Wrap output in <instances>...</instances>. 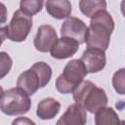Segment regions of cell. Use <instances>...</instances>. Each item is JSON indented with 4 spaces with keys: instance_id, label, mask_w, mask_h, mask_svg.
I'll return each mask as SVG.
<instances>
[{
    "instance_id": "6da1fadb",
    "label": "cell",
    "mask_w": 125,
    "mask_h": 125,
    "mask_svg": "<svg viewBox=\"0 0 125 125\" xmlns=\"http://www.w3.org/2000/svg\"><path fill=\"white\" fill-rule=\"evenodd\" d=\"M113 30L114 21L111 15L106 10L98 12L90 21L85 39L87 47L105 51L108 48L110 35Z\"/></svg>"
},
{
    "instance_id": "7a4b0ae2",
    "label": "cell",
    "mask_w": 125,
    "mask_h": 125,
    "mask_svg": "<svg viewBox=\"0 0 125 125\" xmlns=\"http://www.w3.org/2000/svg\"><path fill=\"white\" fill-rule=\"evenodd\" d=\"M73 100L90 113L106 106L108 99L104 89L98 87L90 80H83L73 91Z\"/></svg>"
},
{
    "instance_id": "3957f363",
    "label": "cell",
    "mask_w": 125,
    "mask_h": 125,
    "mask_svg": "<svg viewBox=\"0 0 125 125\" xmlns=\"http://www.w3.org/2000/svg\"><path fill=\"white\" fill-rule=\"evenodd\" d=\"M51 77V66L47 62H37L29 69L20 74L17 86L25 91L29 96H32L39 88L45 87L50 82Z\"/></svg>"
},
{
    "instance_id": "277c9868",
    "label": "cell",
    "mask_w": 125,
    "mask_h": 125,
    "mask_svg": "<svg viewBox=\"0 0 125 125\" xmlns=\"http://www.w3.org/2000/svg\"><path fill=\"white\" fill-rule=\"evenodd\" d=\"M88 70L81 60L75 59L68 62L61 75L56 80V88L62 94L73 93L76 87L84 80Z\"/></svg>"
},
{
    "instance_id": "5b68a950",
    "label": "cell",
    "mask_w": 125,
    "mask_h": 125,
    "mask_svg": "<svg viewBox=\"0 0 125 125\" xmlns=\"http://www.w3.org/2000/svg\"><path fill=\"white\" fill-rule=\"evenodd\" d=\"M31 107L29 95L20 87L2 91L0 109L4 114L16 116L25 114Z\"/></svg>"
},
{
    "instance_id": "8992f818",
    "label": "cell",
    "mask_w": 125,
    "mask_h": 125,
    "mask_svg": "<svg viewBox=\"0 0 125 125\" xmlns=\"http://www.w3.org/2000/svg\"><path fill=\"white\" fill-rule=\"evenodd\" d=\"M32 28V16L17 10L8 25L1 27L3 39L6 37L13 42H22L26 39Z\"/></svg>"
},
{
    "instance_id": "52a82bcc",
    "label": "cell",
    "mask_w": 125,
    "mask_h": 125,
    "mask_svg": "<svg viewBox=\"0 0 125 125\" xmlns=\"http://www.w3.org/2000/svg\"><path fill=\"white\" fill-rule=\"evenodd\" d=\"M88 31V27L85 22L75 17L67 18L62 24L61 34L62 36H66L75 39L80 44L85 43L86 34Z\"/></svg>"
},
{
    "instance_id": "ba28073f",
    "label": "cell",
    "mask_w": 125,
    "mask_h": 125,
    "mask_svg": "<svg viewBox=\"0 0 125 125\" xmlns=\"http://www.w3.org/2000/svg\"><path fill=\"white\" fill-rule=\"evenodd\" d=\"M57 40L58 35L55 28L50 24H43L37 29V33L33 40V45L37 51L47 53L51 51Z\"/></svg>"
},
{
    "instance_id": "9c48e42d",
    "label": "cell",
    "mask_w": 125,
    "mask_h": 125,
    "mask_svg": "<svg viewBox=\"0 0 125 125\" xmlns=\"http://www.w3.org/2000/svg\"><path fill=\"white\" fill-rule=\"evenodd\" d=\"M80 60L84 62L88 73H96L104 69L106 63L104 51L97 48H88L83 52Z\"/></svg>"
},
{
    "instance_id": "30bf717a",
    "label": "cell",
    "mask_w": 125,
    "mask_h": 125,
    "mask_svg": "<svg viewBox=\"0 0 125 125\" xmlns=\"http://www.w3.org/2000/svg\"><path fill=\"white\" fill-rule=\"evenodd\" d=\"M80 43L73 38L62 36V38H58L55 45L52 47L50 53L51 56L57 60H64L68 59L76 54L79 49Z\"/></svg>"
},
{
    "instance_id": "8fae6325",
    "label": "cell",
    "mask_w": 125,
    "mask_h": 125,
    "mask_svg": "<svg viewBox=\"0 0 125 125\" xmlns=\"http://www.w3.org/2000/svg\"><path fill=\"white\" fill-rule=\"evenodd\" d=\"M86 109L78 104H70L62 117L57 121V125H84L87 121Z\"/></svg>"
},
{
    "instance_id": "7c38bea8",
    "label": "cell",
    "mask_w": 125,
    "mask_h": 125,
    "mask_svg": "<svg viewBox=\"0 0 125 125\" xmlns=\"http://www.w3.org/2000/svg\"><path fill=\"white\" fill-rule=\"evenodd\" d=\"M46 11L51 17L62 20L70 17L72 7L69 0H47Z\"/></svg>"
},
{
    "instance_id": "4fadbf2b",
    "label": "cell",
    "mask_w": 125,
    "mask_h": 125,
    "mask_svg": "<svg viewBox=\"0 0 125 125\" xmlns=\"http://www.w3.org/2000/svg\"><path fill=\"white\" fill-rule=\"evenodd\" d=\"M61 109V104L53 98H45L37 104L36 115L42 120H51L57 116Z\"/></svg>"
},
{
    "instance_id": "5bb4252c",
    "label": "cell",
    "mask_w": 125,
    "mask_h": 125,
    "mask_svg": "<svg viewBox=\"0 0 125 125\" xmlns=\"http://www.w3.org/2000/svg\"><path fill=\"white\" fill-rule=\"evenodd\" d=\"M79 9L83 15L88 18L94 17L98 12L106 10L105 0H80Z\"/></svg>"
},
{
    "instance_id": "9a60e30c",
    "label": "cell",
    "mask_w": 125,
    "mask_h": 125,
    "mask_svg": "<svg viewBox=\"0 0 125 125\" xmlns=\"http://www.w3.org/2000/svg\"><path fill=\"white\" fill-rule=\"evenodd\" d=\"M95 123L97 125L103 124H118L119 117L112 107L104 106L95 112Z\"/></svg>"
},
{
    "instance_id": "2e32d148",
    "label": "cell",
    "mask_w": 125,
    "mask_h": 125,
    "mask_svg": "<svg viewBox=\"0 0 125 125\" xmlns=\"http://www.w3.org/2000/svg\"><path fill=\"white\" fill-rule=\"evenodd\" d=\"M44 0H21L20 9L29 16L38 14L43 8Z\"/></svg>"
},
{
    "instance_id": "e0dca14e",
    "label": "cell",
    "mask_w": 125,
    "mask_h": 125,
    "mask_svg": "<svg viewBox=\"0 0 125 125\" xmlns=\"http://www.w3.org/2000/svg\"><path fill=\"white\" fill-rule=\"evenodd\" d=\"M112 86L119 95H125V68H120L112 76Z\"/></svg>"
},
{
    "instance_id": "ac0fdd59",
    "label": "cell",
    "mask_w": 125,
    "mask_h": 125,
    "mask_svg": "<svg viewBox=\"0 0 125 125\" xmlns=\"http://www.w3.org/2000/svg\"><path fill=\"white\" fill-rule=\"evenodd\" d=\"M0 61H1V75L0 78H4V76L9 73L12 67V59L6 52H1L0 53Z\"/></svg>"
},
{
    "instance_id": "d6986e66",
    "label": "cell",
    "mask_w": 125,
    "mask_h": 125,
    "mask_svg": "<svg viewBox=\"0 0 125 125\" xmlns=\"http://www.w3.org/2000/svg\"><path fill=\"white\" fill-rule=\"evenodd\" d=\"M25 122H27V123H29V124H34V122H33V121L28 120V119H26V118H20V119H16V120H14V121H13V124H16V123H25Z\"/></svg>"
},
{
    "instance_id": "ffe728a7",
    "label": "cell",
    "mask_w": 125,
    "mask_h": 125,
    "mask_svg": "<svg viewBox=\"0 0 125 125\" xmlns=\"http://www.w3.org/2000/svg\"><path fill=\"white\" fill-rule=\"evenodd\" d=\"M120 10H121V13H122L123 17L125 18V0H122V1H121V4H120Z\"/></svg>"
}]
</instances>
